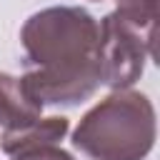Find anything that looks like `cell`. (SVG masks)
<instances>
[{"instance_id":"1","label":"cell","mask_w":160,"mask_h":160,"mask_svg":"<svg viewBox=\"0 0 160 160\" xmlns=\"http://www.w3.org/2000/svg\"><path fill=\"white\" fill-rule=\"evenodd\" d=\"M28 92L45 105H80L100 82V28L78 5H55L30 15L20 30Z\"/></svg>"},{"instance_id":"2","label":"cell","mask_w":160,"mask_h":160,"mask_svg":"<svg viewBox=\"0 0 160 160\" xmlns=\"http://www.w3.org/2000/svg\"><path fill=\"white\" fill-rule=\"evenodd\" d=\"M72 145L90 160H145L155 145V108L138 90H115L80 118Z\"/></svg>"},{"instance_id":"3","label":"cell","mask_w":160,"mask_h":160,"mask_svg":"<svg viewBox=\"0 0 160 160\" xmlns=\"http://www.w3.org/2000/svg\"><path fill=\"white\" fill-rule=\"evenodd\" d=\"M100 82L112 90H128L140 80L145 60L155 58V45H150L135 28L122 22L115 12L105 15L100 22Z\"/></svg>"},{"instance_id":"4","label":"cell","mask_w":160,"mask_h":160,"mask_svg":"<svg viewBox=\"0 0 160 160\" xmlns=\"http://www.w3.org/2000/svg\"><path fill=\"white\" fill-rule=\"evenodd\" d=\"M42 105L28 92L20 78L0 72V128L2 135L22 132L40 122Z\"/></svg>"},{"instance_id":"5","label":"cell","mask_w":160,"mask_h":160,"mask_svg":"<svg viewBox=\"0 0 160 160\" xmlns=\"http://www.w3.org/2000/svg\"><path fill=\"white\" fill-rule=\"evenodd\" d=\"M70 130V120L62 115H52V118H42L40 122H35L32 128L22 130V132H12V135H2L0 138V148L8 155L30 150V148H40V145H58V140H62Z\"/></svg>"},{"instance_id":"6","label":"cell","mask_w":160,"mask_h":160,"mask_svg":"<svg viewBox=\"0 0 160 160\" xmlns=\"http://www.w3.org/2000/svg\"><path fill=\"white\" fill-rule=\"evenodd\" d=\"M115 15L135 28L150 45H155V20H158V0H118Z\"/></svg>"},{"instance_id":"7","label":"cell","mask_w":160,"mask_h":160,"mask_svg":"<svg viewBox=\"0 0 160 160\" xmlns=\"http://www.w3.org/2000/svg\"><path fill=\"white\" fill-rule=\"evenodd\" d=\"M10 160H75V158L58 145H40V148H30L10 155Z\"/></svg>"},{"instance_id":"8","label":"cell","mask_w":160,"mask_h":160,"mask_svg":"<svg viewBox=\"0 0 160 160\" xmlns=\"http://www.w3.org/2000/svg\"><path fill=\"white\" fill-rule=\"evenodd\" d=\"M98 2H100V0H98Z\"/></svg>"}]
</instances>
